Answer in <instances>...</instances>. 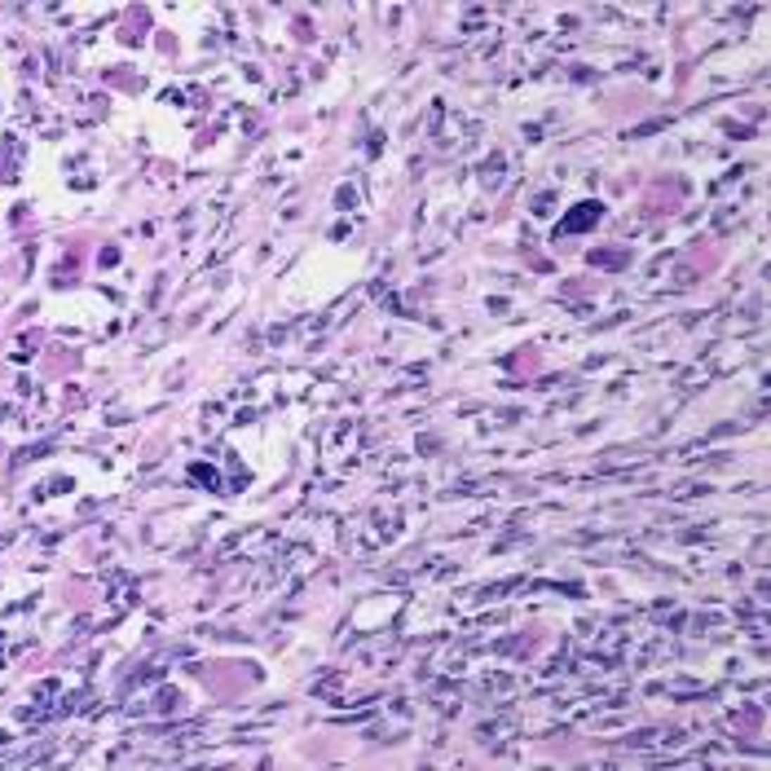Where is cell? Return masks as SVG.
I'll use <instances>...</instances> for the list:
<instances>
[{"label": "cell", "instance_id": "cell-1", "mask_svg": "<svg viewBox=\"0 0 771 771\" xmlns=\"http://www.w3.org/2000/svg\"><path fill=\"white\" fill-rule=\"evenodd\" d=\"M595 212H600L595 203H582V207H578V216H573V221H564V225H560V234H573V229H586L590 221H595Z\"/></svg>", "mask_w": 771, "mask_h": 771}]
</instances>
